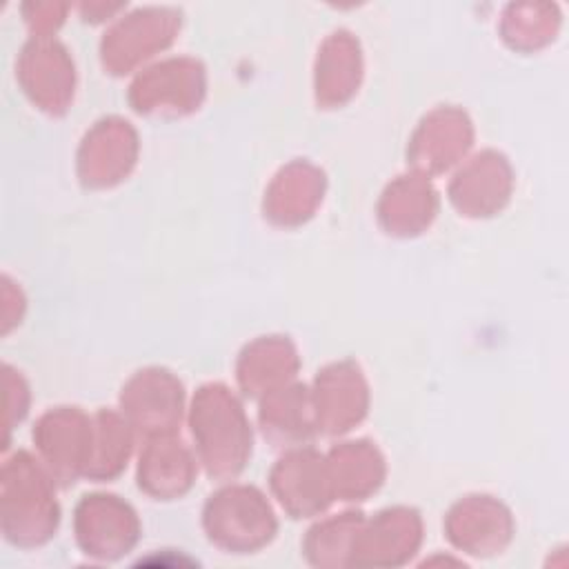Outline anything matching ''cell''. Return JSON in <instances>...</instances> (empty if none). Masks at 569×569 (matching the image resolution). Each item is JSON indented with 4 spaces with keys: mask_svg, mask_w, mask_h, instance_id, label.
Listing matches in <instances>:
<instances>
[{
    "mask_svg": "<svg viewBox=\"0 0 569 569\" xmlns=\"http://www.w3.org/2000/svg\"><path fill=\"white\" fill-rule=\"evenodd\" d=\"M120 20L102 42L111 67H129L156 49H162L180 27V11L171 7H142Z\"/></svg>",
    "mask_w": 569,
    "mask_h": 569,
    "instance_id": "obj_1",
    "label": "cell"
},
{
    "mask_svg": "<svg viewBox=\"0 0 569 569\" xmlns=\"http://www.w3.org/2000/svg\"><path fill=\"white\" fill-rule=\"evenodd\" d=\"M198 433L218 467H231L244 451L240 413L222 393H202L198 405Z\"/></svg>",
    "mask_w": 569,
    "mask_h": 569,
    "instance_id": "obj_2",
    "label": "cell"
},
{
    "mask_svg": "<svg viewBox=\"0 0 569 569\" xmlns=\"http://www.w3.org/2000/svg\"><path fill=\"white\" fill-rule=\"evenodd\" d=\"M20 76L24 87L42 104L58 107L64 100L71 80L67 51L49 38L31 40L20 56Z\"/></svg>",
    "mask_w": 569,
    "mask_h": 569,
    "instance_id": "obj_3",
    "label": "cell"
},
{
    "mask_svg": "<svg viewBox=\"0 0 569 569\" xmlns=\"http://www.w3.org/2000/svg\"><path fill=\"white\" fill-rule=\"evenodd\" d=\"M69 4L62 2H24L20 7L22 18L31 27L36 38H47L67 16Z\"/></svg>",
    "mask_w": 569,
    "mask_h": 569,
    "instance_id": "obj_4",
    "label": "cell"
},
{
    "mask_svg": "<svg viewBox=\"0 0 569 569\" xmlns=\"http://www.w3.org/2000/svg\"><path fill=\"white\" fill-rule=\"evenodd\" d=\"M120 9H124V4H104V2H89V4H80V13L84 18H111L113 13H118Z\"/></svg>",
    "mask_w": 569,
    "mask_h": 569,
    "instance_id": "obj_5",
    "label": "cell"
}]
</instances>
